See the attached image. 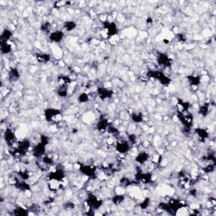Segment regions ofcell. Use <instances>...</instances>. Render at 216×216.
Returning a JSON list of instances; mask_svg holds the SVG:
<instances>
[{
    "mask_svg": "<svg viewBox=\"0 0 216 216\" xmlns=\"http://www.w3.org/2000/svg\"><path fill=\"white\" fill-rule=\"evenodd\" d=\"M37 59L39 62H41V63H47L50 59V57L47 54H39L37 55Z\"/></svg>",
    "mask_w": 216,
    "mask_h": 216,
    "instance_id": "ac0fdd59",
    "label": "cell"
},
{
    "mask_svg": "<svg viewBox=\"0 0 216 216\" xmlns=\"http://www.w3.org/2000/svg\"><path fill=\"white\" fill-rule=\"evenodd\" d=\"M124 195H120V194H115L113 198L111 199V202L115 205H120L122 202L124 201Z\"/></svg>",
    "mask_w": 216,
    "mask_h": 216,
    "instance_id": "8fae6325",
    "label": "cell"
},
{
    "mask_svg": "<svg viewBox=\"0 0 216 216\" xmlns=\"http://www.w3.org/2000/svg\"><path fill=\"white\" fill-rule=\"evenodd\" d=\"M12 36L13 35L11 31L8 29H5L1 35V41H9L12 37Z\"/></svg>",
    "mask_w": 216,
    "mask_h": 216,
    "instance_id": "30bf717a",
    "label": "cell"
},
{
    "mask_svg": "<svg viewBox=\"0 0 216 216\" xmlns=\"http://www.w3.org/2000/svg\"><path fill=\"white\" fill-rule=\"evenodd\" d=\"M44 114L47 122H52L54 124H60L63 121L61 111L55 108H47Z\"/></svg>",
    "mask_w": 216,
    "mask_h": 216,
    "instance_id": "6da1fadb",
    "label": "cell"
},
{
    "mask_svg": "<svg viewBox=\"0 0 216 216\" xmlns=\"http://www.w3.org/2000/svg\"><path fill=\"white\" fill-rule=\"evenodd\" d=\"M79 102L81 103H84V102H86L89 100V95L86 94V93H82V94L79 95Z\"/></svg>",
    "mask_w": 216,
    "mask_h": 216,
    "instance_id": "ffe728a7",
    "label": "cell"
},
{
    "mask_svg": "<svg viewBox=\"0 0 216 216\" xmlns=\"http://www.w3.org/2000/svg\"><path fill=\"white\" fill-rule=\"evenodd\" d=\"M157 62L161 66H163L164 68H169L171 66V63H172L170 57L166 54H163V53H161V55L158 57Z\"/></svg>",
    "mask_w": 216,
    "mask_h": 216,
    "instance_id": "3957f363",
    "label": "cell"
},
{
    "mask_svg": "<svg viewBox=\"0 0 216 216\" xmlns=\"http://www.w3.org/2000/svg\"><path fill=\"white\" fill-rule=\"evenodd\" d=\"M13 215H28V211L25 209H23L21 207H18L13 211Z\"/></svg>",
    "mask_w": 216,
    "mask_h": 216,
    "instance_id": "5bb4252c",
    "label": "cell"
},
{
    "mask_svg": "<svg viewBox=\"0 0 216 216\" xmlns=\"http://www.w3.org/2000/svg\"><path fill=\"white\" fill-rule=\"evenodd\" d=\"M20 79V73L17 68H12L9 72V79L11 82H15Z\"/></svg>",
    "mask_w": 216,
    "mask_h": 216,
    "instance_id": "ba28073f",
    "label": "cell"
},
{
    "mask_svg": "<svg viewBox=\"0 0 216 216\" xmlns=\"http://www.w3.org/2000/svg\"><path fill=\"white\" fill-rule=\"evenodd\" d=\"M12 51V47L9 41H1V52L3 54H8Z\"/></svg>",
    "mask_w": 216,
    "mask_h": 216,
    "instance_id": "9c48e42d",
    "label": "cell"
},
{
    "mask_svg": "<svg viewBox=\"0 0 216 216\" xmlns=\"http://www.w3.org/2000/svg\"><path fill=\"white\" fill-rule=\"evenodd\" d=\"M97 94L99 95L101 99L105 100V99H109L112 95V91H111L110 89H108V88H105V87H100L97 89Z\"/></svg>",
    "mask_w": 216,
    "mask_h": 216,
    "instance_id": "5b68a950",
    "label": "cell"
},
{
    "mask_svg": "<svg viewBox=\"0 0 216 216\" xmlns=\"http://www.w3.org/2000/svg\"><path fill=\"white\" fill-rule=\"evenodd\" d=\"M41 31H43L44 33H49L52 30V25L49 22H45L41 25Z\"/></svg>",
    "mask_w": 216,
    "mask_h": 216,
    "instance_id": "2e32d148",
    "label": "cell"
},
{
    "mask_svg": "<svg viewBox=\"0 0 216 216\" xmlns=\"http://www.w3.org/2000/svg\"><path fill=\"white\" fill-rule=\"evenodd\" d=\"M133 120L135 122H140L143 121V115L141 113H134L133 114Z\"/></svg>",
    "mask_w": 216,
    "mask_h": 216,
    "instance_id": "d6986e66",
    "label": "cell"
},
{
    "mask_svg": "<svg viewBox=\"0 0 216 216\" xmlns=\"http://www.w3.org/2000/svg\"><path fill=\"white\" fill-rule=\"evenodd\" d=\"M131 184H132V181L126 177H122L119 181V186H121L123 188H127V187H129Z\"/></svg>",
    "mask_w": 216,
    "mask_h": 216,
    "instance_id": "7c38bea8",
    "label": "cell"
},
{
    "mask_svg": "<svg viewBox=\"0 0 216 216\" xmlns=\"http://www.w3.org/2000/svg\"><path fill=\"white\" fill-rule=\"evenodd\" d=\"M195 133H197V136L200 138V139H205V138H207L208 137V133L205 131L204 129H203V128H198V129H196L195 130Z\"/></svg>",
    "mask_w": 216,
    "mask_h": 216,
    "instance_id": "9a60e30c",
    "label": "cell"
},
{
    "mask_svg": "<svg viewBox=\"0 0 216 216\" xmlns=\"http://www.w3.org/2000/svg\"><path fill=\"white\" fill-rule=\"evenodd\" d=\"M150 199H149V198H146L145 199H144L143 203L140 204V209H146L149 207V205H150Z\"/></svg>",
    "mask_w": 216,
    "mask_h": 216,
    "instance_id": "44dd1931",
    "label": "cell"
},
{
    "mask_svg": "<svg viewBox=\"0 0 216 216\" xmlns=\"http://www.w3.org/2000/svg\"><path fill=\"white\" fill-rule=\"evenodd\" d=\"M149 159H150V155L145 151L139 152V154L136 155V158H135L136 161L140 165H144L145 163H147Z\"/></svg>",
    "mask_w": 216,
    "mask_h": 216,
    "instance_id": "8992f818",
    "label": "cell"
},
{
    "mask_svg": "<svg viewBox=\"0 0 216 216\" xmlns=\"http://www.w3.org/2000/svg\"><path fill=\"white\" fill-rule=\"evenodd\" d=\"M47 188L51 192H57L60 190V181L57 179H48Z\"/></svg>",
    "mask_w": 216,
    "mask_h": 216,
    "instance_id": "277c9868",
    "label": "cell"
},
{
    "mask_svg": "<svg viewBox=\"0 0 216 216\" xmlns=\"http://www.w3.org/2000/svg\"><path fill=\"white\" fill-rule=\"evenodd\" d=\"M75 27H76V24L73 21H68L64 25V29H66L68 31H71L73 30H74Z\"/></svg>",
    "mask_w": 216,
    "mask_h": 216,
    "instance_id": "e0dca14e",
    "label": "cell"
},
{
    "mask_svg": "<svg viewBox=\"0 0 216 216\" xmlns=\"http://www.w3.org/2000/svg\"><path fill=\"white\" fill-rule=\"evenodd\" d=\"M188 80L192 86H198L200 84V78L196 75H191L188 77Z\"/></svg>",
    "mask_w": 216,
    "mask_h": 216,
    "instance_id": "4fadbf2b",
    "label": "cell"
},
{
    "mask_svg": "<svg viewBox=\"0 0 216 216\" xmlns=\"http://www.w3.org/2000/svg\"><path fill=\"white\" fill-rule=\"evenodd\" d=\"M115 147L117 152H119L120 154H125L128 152V150L130 149V144L128 142V140H120V141H116L115 144Z\"/></svg>",
    "mask_w": 216,
    "mask_h": 216,
    "instance_id": "7a4b0ae2",
    "label": "cell"
},
{
    "mask_svg": "<svg viewBox=\"0 0 216 216\" xmlns=\"http://www.w3.org/2000/svg\"><path fill=\"white\" fill-rule=\"evenodd\" d=\"M49 38L52 41L59 42V41H61L62 39L63 38V33L60 31H54V32L50 34Z\"/></svg>",
    "mask_w": 216,
    "mask_h": 216,
    "instance_id": "52a82bcc",
    "label": "cell"
}]
</instances>
